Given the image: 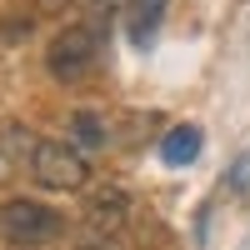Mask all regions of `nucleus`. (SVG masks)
I'll return each mask as SVG.
<instances>
[{"label":"nucleus","instance_id":"0eeeda50","mask_svg":"<svg viewBox=\"0 0 250 250\" xmlns=\"http://www.w3.org/2000/svg\"><path fill=\"white\" fill-rule=\"evenodd\" d=\"M200 140H205L200 125H175V130L160 140V160H165V165H190V160L200 155Z\"/></svg>","mask_w":250,"mask_h":250},{"label":"nucleus","instance_id":"20e7f679","mask_svg":"<svg viewBox=\"0 0 250 250\" xmlns=\"http://www.w3.org/2000/svg\"><path fill=\"white\" fill-rule=\"evenodd\" d=\"M80 225H85V230H100V235H125V225H130V195H125L120 185L90 190L85 210H80Z\"/></svg>","mask_w":250,"mask_h":250},{"label":"nucleus","instance_id":"7ed1b4c3","mask_svg":"<svg viewBox=\"0 0 250 250\" xmlns=\"http://www.w3.org/2000/svg\"><path fill=\"white\" fill-rule=\"evenodd\" d=\"M30 175L45 185V190H80V185L90 180V165H85V155H80L70 140H35Z\"/></svg>","mask_w":250,"mask_h":250},{"label":"nucleus","instance_id":"423d86ee","mask_svg":"<svg viewBox=\"0 0 250 250\" xmlns=\"http://www.w3.org/2000/svg\"><path fill=\"white\" fill-rule=\"evenodd\" d=\"M160 20H165V0H130V5H125V30H130V40L140 50L155 40Z\"/></svg>","mask_w":250,"mask_h":250},{"label":"nucleus","instance_id":"f03ea898","mask_svg":"<svg viewBox=\"0 0 250 250\" xmlns=\"http://www.w3.org/2000/svg\"><path fill=\"white\" fill-rule=\"evenodd\" d=\"M95 55H100V25L95 20H75L45 45V70L55 80H80L95 65Z\"/></svg>","mask_w":250,"mask_h":250},{"label":"nucleus","instance_id":"f257e3e1","mask_svg":"<svg viewBox=\"0 0 250 250\" xmlns=\"http://www.w3.org/2000/svg\"><path fill=\"white\" fill-rule=\"evenodd\" d=\"M60 230H65V220H60V210H50V205H40L30 195H15L0 205V235H5L15 250H35L55 240Z\"/></svg>","mask_w":250,"mask_h":250},{"label":"nucleus","instance_id":"6e6552de","mask_svg":"<svg viewBox=\"0 0 250 250\" xmlns=\"http://www.w3.org/2000/svg\"><path fill=\"white\" fill-rule=\"evenodd\" d=\"M50 5H65V0H50Z\"/></svg>","mask_w":250,"mask_h":250},{"label":"nucleus","instance_id":"39448f33","mask_svg":"<svg viewBox=\"0 0 250 250\" xmlns=\"http://www.w3.org/2000/svg\"><path fill=\"white\" fill-rule=\"evenodd\" d=\"M65 140L75 145L80 155H95V150H105V145H110V125L100 120L95 110H75V115L65 120Z\"/></svg>","mask_w":250,"mask_h":250}]
</instances>
